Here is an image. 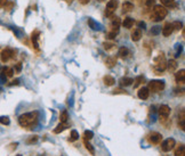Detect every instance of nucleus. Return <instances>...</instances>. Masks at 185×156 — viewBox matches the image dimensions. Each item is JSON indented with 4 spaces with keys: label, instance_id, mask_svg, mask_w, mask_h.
<instances>
[{
    "label": "nucleus",
    "instance_id": "31",
    "mask_svg": "<svg viewBox=\"0 0 185 156\" xmlns=\"http://www.w3.org/2000/svg\"><path fill=\"white\" fill-rule=\"evenodd\" d=\"M85 147L87 148V151L92 154V155H95V149H94V147H92L89 142H88L87 140H85Z\"/></svg>",
    "mask_w": 185,
    "mask_h": 156
},
{
    "label": "nucleus",
    "instance_id": "49",
    "mask_svg": "<svg viewBox=\"0 0 185 156\" xmlns=\"http://www.w3.org/2000/svg\"><path fill=\"white\" fill-rule=\"evenodd\" d=\"M89 1H90V0H79V2H80L81 5H87Z\"/></svg>",
    "mask_w": 185,
    "mask_h": 156
},
{
    "label": "nucleus",
    "instance_id": "21",
    "mask_svg": "<svg viewBox=\"0 0 185 156\" xmlns=\"http://www.w3.org/2000/svg\"><path fill=\"white\" fill-rule=\"evenodd\" d=\"M160 122L166 129H169V126L171 125V121L168 119V116H160Z\"/></svg>",
    "mask_w": 185,
    "mask_h": 156
},
{
    "label": "nucleus",
    "instance_id": "28",
    "mask_svg": "<svg viewBox=\"0 0 185 156\" xmlns=\"http://www.w3.org/2000/svg\"><path fill=\"white\" fill-rule=\"evenodd\" d=\"M67 119H69V114H67V111H63L60 116V121L61 123H67Z\"/></svg>",
    "mask_w": 185,
    "mask_h": 156
},
{
    "label": "nucleus",
    "instance_id": "6",
    "mask_svg": "<svg viewBox=\"0 0 185 156\" xmlns=\"http://www.w3.org/2000/svg\"><path fill=\"white\" fill-rule=\"evenodd\" d=\"M118 5H119L118 0H110L108 2V5H106V7H105V15L111 17L114 14L115 9L118 8Z\"/></svg>",
    "mask_w": 185,
    "mask_h": 156
},
{
    "label": "nucleus",
    "instance_id": "23",
    "mask_svg": "<svg viewBox=\"0 0 185 156\" xmlns=\"http://www.w3.org/2000/svg\"><path fill=\"white\" fill-rule=\"evenodd\" d=\"M134 82V79L131 78H122L120 80V86L121 87H128V86H131Z\"/></svg>",
    "mask_w": 185,
    "mask_h": 156
},
{
    "label": "nucleus",
    "instance_id": "46",
    "mask_svg": "<svg viewBox=\"0 0 185 156\" xmlns=\"http://www.w3.org/2000/svg\"><path fill=\"white\" fill-rule=\"evenodd\" d=\"M137 26H138V29H145V23L144 22H138Z\"/></svg>",
    "mask_w": 185,
    "mask_h": 156
},
{
    "label": "nucleus",
    "instance_id": "29",
    "mask_svg": "<svg viewBox=\"0 0 185 156\" xmlns=\"http://www.w3.org/2000/svg\"><path fill=\"white\" fill-rule=\"evenodd\" d=\"M134 88H137L139 84H142L144 82V78L142 76V75H139V76H137V78L134 80Z\"/></svg>",
    "mask_w": 185,
    "mask_h": 156
},
{
    "label": "nucleus",
    "instance_id": "17",
    "mask_svg": "<svg viewBox=\"0 0 185 156\" xmlns=\"http://www.w3.org/2000/svg\"><path fill=\"white\" fill-rule=\"evenodd\" d=\"M88 25H89L90 29L95 30V31L101 30V24H98L97 22L95 21V20H92V18H88Z\"/></svg>",
    "mask_w": 185,
    "mask_h": 156
},
{
    "label": "nucleus",
    "instance_id": "10",
    "mask_svg": "<svg viewBox=\"0 0 185 156\" xmlns=\"http://www.w3.org/2000/svg\"><path fill=\"white\" fill-rule=\"evenodd\" d=\"M174 31V27H173V23H166L162 27V34L164 36H169Z\"/></svg>",
    "mask_w": 185,
    "mask_h": 156
},
{
    "label": "nucleus",
    "instance_id": "1",
    "mask_svg": "<svg viewBox=\"0 0 185 156\" xmlns=\"http://www.w3.org/2000/svg\"><path fill=\"white\" fill-rule=\"evenodd\" d=\"M39 120V113L38 112H30V113H25L22 114L18 117V123L23 128H33L37 125Z\"/></svg>",
    "mask_w": 185,
    "mask_h": 156
},
{
    "label": "nucleus",
    "instance_id": "51",
    "mask_svg": "<svg viewBox=\"0 0 185 156\" xmlns=\"http://www.w3.org/2000/svg\"><path fill=\"white\" fill-rule=\"evenodd\" d=\"M97 1H101V2H102V1H105V0H97Z\"/></svg>",
    "mask_w": 185,
    "mask_h": 156
},
{
    "label": "nucleus",
    "instance_id": "35",
    "mask_svg": "<svg viewBox=\"0 0 185 156\" xmlns=\"http://www.w3.org/2000/svg\"><path fill=\"white\" fill-rule=\"evenodd\" d=\"M92 136H94V133H92V131H85V133H83V138H85V140H90L92 138Z\"/></svg>",
    "mask_w": 185,
    "mask_h": 156
},
{
    "label": "nucleus",
    "instance_id": "41",
    "mask_svg": "<svg viewBox=\"0 0 185 156\" xmlns=\"http://www.w3.org/2000/svg\"><path fill=\"white\" fill-rule=\"evenodd\" d=\"M160 32H161V27H160V26H154L153 29L151 30V33L154 34V36H155V34H159Z\"/></svg>",
    "mask_w": 185,
    "mask_h": 156
},
{
    "label": "nucleus",
    "instance_id": "52",
    "mask_svg": "<svg viewBox=\"0 0 185 156\" xmlns=\"http://www.w3.org/2000/svg\"><path fill=\"white\" fill-rule=\"evenodd\" d=\"M166 156H168V155H166Z\"/></svg>",
    "mask_w": 185,
    "mask_h": 156
},
{
    "label": "nucleus",
    "instance_id": "32",
    "mask_svg": "<svg viewBox=\"0 0 185 156\" xmlns=\"http://www.w3.org/2000/svg\"><path fill=\"white\" fill-rule=\"evenodd\" d=\"M4 72H5V74H6V76H7V78H11V76L14 75V70H13V68H10V67H5V68H4Z\"/></svg>",
    "mask_w": 185,
    "mask_h": 156
},
{
    "label": "nucleus",
    "instance_id": "30",
    "mask_svg": "<svg viewBox=\"0 0 185 156\" xmlns=\"http://www.w3.org/2000/svg\"><path fill=\"white\" fill-rule=\"evenodd\" d=\"M161 4L166 7H175V0H161Z\"/></svg>",
    "mask_w": 185,
    "mask_h": 156
},
{
    "label": "nucleus",
    "instance_id": "38",
    "mask_svg": "<svg viewBox=\"0 0 185 156\" xmlns=\"http://www.w3.org/2000/svg\"><path fill=\"white\" fill-rule=\"evenodd\" d=\"M5 82H7V76H6L4 70H2L0 73V83H5Z\"/></svg>",
    "mask_w": 185,
    "mask_h": 156
},
{
    "label": "nucleus",
    "instance_id": "24",
    "mask_svg": "<svg viewBox=\"0 0 185 156\" xmlns=\"http://www.w3.org/2000/svg\"><path fill=\"white\" fill-rule=\"evenodd\" d=\"M167 68H168V71L169 72H175L176 71V68H177V63H176V61H174V59H170L169 62H168V64H167Z\"/></svg>",
    "mask_w": 185,
    "mask_h": 156
},
{
    "label": "nucleus",
    "instance_id": "27",
    "mask_svg": "<svg viewBox=\"0 0 185 156\" xmlns=\"http://www.w3.org/2000/svg\"><path fill=\"white\" fill-rule=\"evenodd\" d=\"M67 128V125L65 123H60L56 128L54 129V133H61L62 131H64Z\"/></svg>",
    "mask_w": 185,
    "mask_h": 156
},
{
    "label": "nucleus",
    "instance_id": "34",
    "mask_svg": "<svg viewBox=\"0 0 185 156\" xmlns=\"http://www.w3.org/2000/svg\"><path fill=\"white\" fill-rule=\"evenodd\" d=\"M0 123L4 125H8L10 123V121L7 116H0Z\"/></svg>",
    "mask_w": 185,
    "mask_h": 156
},
{
    "label": "nucleus",
    "instance_id": "14",
    "mask_svg": "<svg viewBox=\"0 0 185 156\" xmlns=\"http://www.w3.org/2000/svg\"><path fill=\"white\" fill-rule=\"evenodd\" d=\"M175 79H176V81L178 82V83H184L185 81V70H180L178 72L175 73Z\"/></svg>",
    "mask_w": 185,
    "mask_h": 156
},
{
    "label": "nucleus",
    "instance_id": "4",
    "mask_svg": "<svg viewBox=\"0 0 185 156\" xmlns=\"http://www.w3.org/2000/svg\"><path fill=\"white\" fill-rule=\"evenodd\" d=\"M15 56H16L15 49H11V48H5V49L1 51L0 58H1V62L2 63H7L9 59L14 58Z\"/></svg>",
    "mask_w": 185,
    "mask_h": 156
},
{
    "label": "nucleus",
    "instance_id": "5",
    "mask_svg": "<svg viewBox=\"0 0 185 156\" xmlns=\"http://www.w3.org/2000/svg\"><path fill=\"white\" fill-rule=\"evenodd\" d=\"M148 89L152 92H160L164 89V82L160 81V80H153L149 83V88Z\"/></svg>",
    "mask_w": 185,
    "mask_h": 156
},
{
    "label": "nucleus",
    "instance_id": "45",
    "mask_svg": "<svg viewBox=\"0 0 185 156\" xmlns=\"http://www.w3.org/2000/svg\"><path fill=\"white\" fill-rule=\"evenodd\" d=\"M8 2V0H0V8H2V7H5L6 4Z\"/></svg>",
    "mask_w": 185,
    "mask_h": 156
},
{
    "label": "nucleus",
    "instance_id": "42",
    "mask_svg": "<svg viewBox=\"0 0 185 156\" xmlns=\"http://www.w3.org/2000/svg\"><path fill=\"white\" fill-rule=\"evenodd\" d=\"M154 4H155V0H146V1H145V6H146L148 8H151L152 6H154Z\"/></svg>",
    "mask_w": 185,
    "mask_h": 156
},
{
    "label": "nucleus",
    "instance_id": "36",
    "mask_svg": "<svg viewBox=\"0 0 185 156\" xmlns=\"http://www.w3.org/2000/svg\"><path fill=\"white\" fill-rule=\"evenodd\" d=\"M173 27H174V30H182L183 29V24H182V22H174L173 23Z\"/></svg>",
    "mask_w": 185,
    "mask_h": 156
},
{
    "label": "nucleus",
    "instance_id": "25",
    "mask_svg": "<svg viewBox=\"0 0 185 156\" xmlns=\"http://www.w3.org/2000/svg\"><path fill=\"white\" fill-rule=\"evenodd\" d=\"M175 156H185V147L183 144H180L176 151H175Z\"/></svg>",
    "mask_w": 185,
    "mask_h": 156
},
{
    "label": "nucleus",
    "instance_id": "22",
    "mask_svg": "<svg viewBox=\"0 0 185 156\" xmlns=\"http://www.w3.org/2000/svg\"><path fill=\"white\" fill-rule=\"evenodd\" d=\"M134 25V20L131 17H126L122 22V26L123 27H126V29H130V27H133Z\"/></svg>",
    "mask_w": 185,
    "mask_h": 156
},
{
    "label": "nucleus",
    "instance_id": "18",
    "mask_svg": "<svg viewBox=\"0 0 185 156\" xmlns=\"http://www.w3.org/2000/svg\"><path fill=\"white\" fill-rule=\"evenodd\" d=\"M141 38H142V31H141V29L134 30L133 33H131V40L133 41H138V40H141Z\"/></svg>",
    "mask_w": 185,
    "mask_h": 156
},
{
    "label": "nucleus",
    "instance_id": "7",
    "mask_svg": "<svg viewBox=\"0 0 185 156\" xmlns=\"http://www.w3.org/2000/svg\"><path fill=\"white\" fill-rule=\"evenodd\" d=\"M160 144H161V151H164V153H168V151H170L175 147L176 141L173 138H168V139H166V140L160 142Z\"/></svg>",
    "mask_w": 185,
    "mask_h": 156
},
{
    "label": "nucleus",
    "instance_id": "12",
    "mask_svg": "<svg viewBox=\"0 0 185 156\" xmlns=\"http://www.w3.org/2000/svg\"><path fill=\"white\" fill-rule=\"evenodd\" d=\"M39 36H40V32L36 30V31L32 32L31 34V40H32V43H33V47L38 49L39 48V43H38V40H39Z\"/></svg>",
    "mask_w": 185,
    "mask_h": 156
},
{
    "label": "nucleus",
    "instance_id": "16",
    "mask_svg": "<svg viewBox=\"0 0 185 156\" xmlns=\"http://www.w3.org/2000/svg\"><path fill=\"white\" fill-rule=\"evenodd\" d=\"M115 64H117V58L115 57H112V56H110L105 59V65H106V67L109 68H112L115 66Z\"/></svg>",
    "mask_w": 185,
    "mask_h": 156
},
{
    "label": "nucleus",
    "instance_id": "9",
    "mask_svg": "<svg viewBox=\"0 0 185 156\" xmlns=\"http://www.w3.org/2000/svg\"><path fill=\"white\" fill-rule=\"evenodd\" d=\"M112 21H111V31H115V32H119V27H120V18L119 17H113V15L111 16Z\"/></svg>",
    "mask_w": 185,
    "mask_h": 156
},
{
    "label": "nucleus",
    "instance_id": "20",
    "mask_svg": "<svg viewBox=\"0 0 185 156\" xmlns=\"http://www.w3.org/2000/svg\"><path fill=\"white\" fill-rule=\"evenodd\" d=\"M134 9V5L129 1H126L122 4V11L123 13H130Z\"/></svg>",
    "mask_w": 185,
    "mask_h": 156
},
{
    "label": "nucleus",
    "instance_id": "2",
    "mask_svg": "<svg viewBox=\"0 0 185 156\" xmlns=\"http://www.w3.org/2000/svg\"><path fill=\"white\" fill-rule=\"evenodd\" d=\"M166 68H167V62H166V58H164V54L160 52L159 55L154 58L153 71L155 72V74L161 75L162 72L166 71Z\"/></svg>",
    "mask_w": 185,
    "mask_h": 156
},
{
    "label": "nucleus",
    "instance_id": "19",
    "mask_svg": "<svg viewBox=\"0 0 185 156\" xmlns=\"http://www.w3.org/2000/svg\"><path fill=\"white\" fill-rule=\"evenodd\" d=\"M103 81H104V84L108 86V87H111V86H113V84L115 83V80H114V78L111 76V75H105V76L103 78Z\"/></svg>",
    "mask_w": 185,
    "mask_h": 156
},
{
    "label": "nucleus",
    "instance_id": "47",
    "mask_svg": "<svg viewBox=\"0 0 185 156\" xmlns=\"http://www.w3.org/2000/svg\"><path fill=\"white\" fill-rule=\"evenodd\" d=\"M113 94H126V92L121 89H115V90H113Z\"/></svg>",
    "mask_w": 185,
    "mask_h": 156
},
{
    "label": "nucleus",
    "instance_id": "40",
    "mask_svg": "<svg viewBox=\"0 0 185 156\" xmlns=\"http://www.w3.org/2000/svg\"><path fill=\"white\" fill-rule=\"evenodd\" d=\"M117 34H118V32H115V31H110L106 34V38L108 39H115V36H117Z\"/></svg>",
    "mask_w": 185,
    "mask_h": 156
},
{
    "label": "nucleus",
    "instance_id": "26",
    "mask_svg": "<svg viewBox=\"0 0 185 156\" xmlns=\"http://www.w3.org/2000/svg\"><path fill=\"white\" fill-rule=\"evenodd\" d=\"M118 55H119V57H120V58H126V57H127V56H128V55H129L128 48L121 47V48H120V49H119Z\"/></svg>",
    "mask_w": 185,
    "mask_h": 156
},
{
    "label": "nucleus",
    "instance_id": "33",
    "mask_svg": "<svg viewBox=\"0 0 185 156\" xmlns=\"http://www.w3.org/2000/svg\"><path fill=\"white\" fill-rule=\"evenodd\" d=\"M79 139V133L76 130L71 131V136H70V141H76Z\"/></svg>",
    "mask_w": 185,
    "mask_h": 156
},
{
    "label": "nucleus",
    "instance_id": "3",
    "mask_svg": "<svg viewBox=\"0 0 185 156\" xmlns=\"http://www.w3.org/2000/svg\"><path fill=\"white\" fill-rule=\"evenodd\" d=\"M167 14H168V11L164 6H154L153 11L151 14V20L153 22H160L167 16Z\"/></svg>",
    "mask_w": 185,
    "mask_h": 156
},
{
    "label": "nucleus",
    "instance_id": "15",
    "mask_svg": "<svg viewBox=\"0 0 185 156\" xmlns=\"http://www.w3.org/2000/svg\"><path fill=\"white\" fill-rule=\"evenodd\" d=\"M178 126L180 128V130L184 131V129H185V113H184V109H182V111H180V119H178Z\"/></svg>",
    "mask_w": 185,
    "mask_h": 156
},
{
    "label": "nucleus",
    "instance_id": "48",
    "mask_svg": "<svg viewBox=\"0 0 185 156\" xmlns=\"http://www.w3.org/2000/svg\"><path fill=\"white\" fill-rule=\"evenodd\" d=\"M18 82H20V80H17V79H16V80H14V81H13L11 83L8 84V86H16V84H18Z\"/></svg>",
    "mask_w": 185,
    "mask_h": 156
},
{
    "label": "nucleus",
    "instance_id": "39",
    "mask_svg": "<svg viewBox=\"0 0 185 156\" xmlns=\"http://www.w3.org/2000/svg\"><path fill=\"white\" fill-rule=\"evenodd\" d=\"M37 141H38V136H32L31 138H29V139L26 140V142H28V144H36Z\"/></svg>",
    "mask_w": 185,
    "mask_h": 156
},
{
    "label": "nucleus",
    "instance_id": "8",
    "mask_svg": "<svg viewBox=\"0 0 185 156\" xmlns=\"http://www.w3.org/2000/svg\"><path fill=\"white\" fill-rule=\"evenodd\" d=\"M148 140L152 145H159L161 140H162V135L159 133V132H151L148 136Z\"/></svg>",
    "mask_w": 185,
    "mask_h": 156
},
{
    "label": "nucleus",
    "instance_id": "50",
    "mask_svg": "<svg viewBox=\"0 0 185 156\" xmlns=\"http://www.w3.org/2000/svg\"><path fill=\"white\" fill-rule=\"evenodd\" d=\"M72 1H73V0H67V4H72Z\"/></svg>",
    "mask_w": 185,
    "mask_h": 156
},
{
    "label": "nucleus",
    "instance_id": "43",
    "mask_svg": "<svg viewBox=\"0 0 185 156\" xmlns=\"http://www.w3.org/2000/svg\"><path fill=\"white\" fill-rule=\"evenodd\" d=\"M22 71V63H17L15 66V72L16 73H20Z\"/></svg>",
    "mask_w": 185,
    "mask_h": 156
},
{
    "label": "nucleus",
    "instance_id": "44",
    "mask_svg": "<svg viewBox=\"0 0 185 156\" xmlns=\"http://www.w3.org/2000/svg\"><path fill=\"white\" fill-rule=\"evenodd\" d=\"M13 6H14V4H13V2H9V1H8V2L6 4V6H5V7H4V8H5L6 11H10Z\"/></svg>",
    "mask_w": 185,
    "mask_h": 156
},
{
    "label": "nucleus",
    "instance_id": "11",
    "mask_svg": "<svg viewBox=\"0 0 185 156\" xmlns=\"http://www.w3.org/2000/svg\"><path fill=\"white\" fill-rule=\"evenodd\" d=\"M137 96H138L139 99H143V100H145V99L149 98L150 96V90L148 88H145V87H143V88H141L138 90V92H137Z\"/></svg>",
    "mask_w": 185,
    "mask_h": 156
},
{
    "label": "nucleus",
    "instance_id": "13",
    "mask_svg": "<svg viewBox=\"0 0 185 156\" xmlns=\"http://www.w3.org/2000/svg\"><path fill=\"white\" fill-rule=\"evenodd\" d=\"M170 107L168 105H161L159 108V114L160 116H169L170 114Z\"/></svg>",
    "mask_w": 185,
    "mask_h": 156
},
{
    "label": "nucleus",
    "instance_id": "37",
    "mask_svg": "<svg viewBox=\"0 0 185 156\" xmlns=\"http://www.w3.org/2000/svg\"><path fill=\"white\" fill-rule=\"evenodd\" d=\"M103 46H104V48H105V50H108V51L112 50L113 48H114V45H113V43H109V42H104Z\"/></svg>",
    "mask_w": 185,
    "mask_h": 156
}]
</instances>
